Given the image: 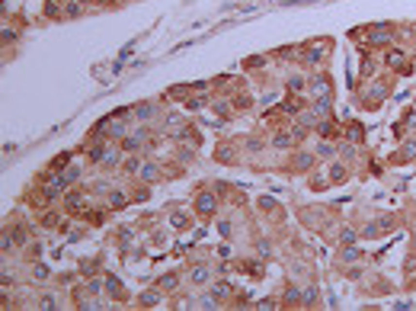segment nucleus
Wrapping results in <instances>:
<instances>
[{
  "mask_svg": "<svg viewBox=\"0 0 416 311\" xmlns=\"http://www.w3.org/2000/svg\"><path fill=\"white\" fill-rule=\"evenodd\" d=\"M154 286H160L163 292H176V289L183 286V279H179V273H163V276H157Z\"/></svg>",
  "mask_w": 416,
  "mask_h": 311,
  "instance_id": "7c9ffc66",
  "label": "nucleus"
},
{
  "mask_svg": "<svg viewBox=\"0 0 416 311\" xmlns=\"http://www.w3.org/2000/svg\"><path fill=\"white\" fill-rule=\"evenodd\" d=\"M240 148L247 151V154H260V151H266V138H260V135H243V138H240Z\"/></svg>",
  "mask_w": 416,
  "mask_h": 311,
  "instance_id": "c85d7f7f",
  "label": "nucleus"
},
{
  "mask_svg": "<svg viewBox=\"0 0 416 311\" xmlns=\"http://www.w3.org/2000/svg\"><path fill=\"white\" fill-rule=\"evenodd\" d=\"M285 90L288 93H304V90H308V77H304V74H292V77L285 80Z\"/></svg>",
  "mask_w": 416,
  "mask_h": 311,
  "instance_id": "e433bc0d",
  "label": "nucleus"
},
{
  "mask_svg": "<svg viewBox=\"0 0 416 311\" xmlns=\"http://www.w3.org/2000/svg\"><path fill=\"white\" fill-rule=\"evenodd\" d=\"M189 93H192V87L176 84V87H170V90H167V100H179V96H189Z\"/></svg>",
  "mask_w": 416,
  "mask_h": 311,
  "instance_id": "8fccbe9b",
  "label": "nucleus"
},
{
  "mask_svg": "<svg viewBox=\"0 0 416 311\" xmlns=\"http://www.w3.org/2000/svg\"><path fill=\"white\" fill-rule=\"evenodd\" d=\"M208 292H211V295H215L218 302H227V298L234 295V286H231L227 279H215L211 286H208Z\"/></svg>",
  "mask_w": 416,
  "mask_h": 311,
  "instance_id": "bb28decb",
  "label": "nucleus"
},
{
  "mask_svg": "<svg viewBox=\"0 0 416 311\" xmlns=\"http://www.w3.org/2000/svg\"><path fill=\"white\" fill-rule=\"evenodd\" d=\"M211 109H215V112H218V116L224 119V122H227V119H231L234 112H237V109H234V106H227L224 100H215V103H211Z\"/></svg>",
  "mask_w": 416,
  "mask_h": 311,
  "instance_id": "49530a36",
  "label": "nucleus"
},
{
  "mask_svg": "<svg viewBox=\"0 0 416 311\" xmlns=\"http://www.w3.org/2000/svg\"><path fill=\"white\" fill-rule=\"evenodd\" d=\"M163 103H167V96L163 100H147V103H135L131 106V116H135V122H147L154 125L163 119Z\"/></svg>",
  "mask_w": 416,
  "mask_h": 311,
  "instance_id": "f03ea898",
  "label": "nucleus"
},
{
  "mask_svg": "<svg viewBox=\"0 0 416 311\" xmlns=\"http://www.w3.org/2000/svg\"><path fill=\"white\" fill-rule=\"evenodd\" d=\"M355 260H362V250L355 247H339V263H355Z\"/></svg>",
  "mask_w": 416,
  "mask_h": 311,
  "instance_id": "a19ab883",
  "label": "nucleus"
},
{
  "mask_svg": "<svg viewBox=\"0 0 416 311\" xmlns=\"http://www.w3.org/2000/svg\"><path fill=\"white\" fill-rule=\"evenodd\" d=\"M87 189H90L93 196H103V199H106V196L112 193L116 186H112V180H96V183H93V186H87Z\"/></svg>",
  "mask_w": 416,
  "mask_h": 311,
  "instance_id": "79ce46f5",
  "label": "nucleus"
},
{
  "mask_svg": "<svg viewBox=\"0 0 416 311\" xmlns=\"http://www.w3.org/2000/svg\"><path fill=\"white\" fill-rule=\"evenodd\" d=\"M308 93H311V100H333V77L327 71L308 74Z\"/></svg>",
  "mask_w": 416,
  "mask_h": 311,
  "instance_id": "7ed1b4c3",
  "label": "nucleus"
},
{
  "mask_svg": "<svg viewBox=\"0 0 416 311\" xmlns=\"http://www.w3.org/2000/svg\"><path fill=\"white\" fill-rule=\"evenodd\" d=\"M211 279H215V273H211L208 263H192L189 270H186V282H189L192 289H208Z\"/></svg>",
  "mask_w": 416,
  "mask_h": 311,
  "instance_id": "423d86ee",
  "label": "nucleus"
},
{
  "mask_svg": "<svg viewBox=\"0 0 416 311\" xmlns=\"http://www.w3.org/2000/svg\"><path fill=\"white\" fill-rule=\"evenodd\" d=\"M317 161H320V157H317L314 151H298V148L292 151V170H298V173L314 170V164H317Z\"/></svg>",
  "mask_w": 416,
  "mask_h": 311,
  "instance_id": "9b49d317",
  "label": "nucleus"
},
{
  "mask_svg": "<svg viewBox=\"0 0 416 311\" xmlns=\"http://www.w3.org/2000/svg\"><path fill=\"white\" fill-rule=\"evenodd\" d=\"M163 292L160 286H151V289H144V292H138V308H157V305H163Z\"/></svg>",
  "mask_w": 416,
  "mask_h": 311,
  "instance_id": "2eb2a0df",
  "label": "nucleus"
},
{
  "mask_svg": "<svg viewBox=\"0 0 416 311\" xmlns=\"http://www.w3.org/2000/svg\"><path fill=\"white\" fill-rule=\"evenodd\" d=\"M346 138H349V141H355V145H359V141H362V138H365V132H362V125H359V122H349V125H346Z\"/></svg>",
  "mask_w": 416,
  "mask_h": 311,
  "instance_id": "09e8293b",
  "label": "nucleus"
},
{
  "mask_svg": "<svg viewBox=\"0 0 416 311\" xmlns=\"http://www.w3.org/2000/svg\"><path fill=\"white\" fill-rule=\"evenodd\" d=\"M195 148L199 145H189V141H179L176 148H173V161L183 164V167H189V164H195Z\"/></svg>",
  "mask_w": 416,
  "mask_h": 311,
  "instance_id": "6ab92c4d",
  "label": "nucleus"
},
{
  "mask_svg": "<svg viewBox=\"0 0 416 311\" xmlns=\"http://www.w3.org/2000/svg\"><path fill=\"white\" fill-rule=\"evenodd\" d=\"M70 218V215H68ZM68 218H61V212H58V205H52V209H45V212H39V225L45 228V231H68L70 228V221Z\"/></svg>",
  "mask_w": 416,
  "mask_h": 311,
  "instance_id": "6e6552de",
  "label": "nucleus"
},
{
  "mask_svg": "<svg viewBox=\"0 0 416 311\" xmlns=\"http://www.w3.org/2000/svg\"><path fill=\"white\" fill-rule=\"evenodd\" d=\"M387 231H394V218L391 215H384V218H378V221H371V225H365L362 228V238H381V234H387Z\"/></svg>",
  "mask_w": 416,
  "mask_h": 311,
  "instance_id": "ddd939ff",
  "label": "nucleus"
},
{
  "mask_svg": "<svg viewBox=\"0 0 416 311\" xmlns=\"http://www.w3.org/2000/svg\"><path fill=\"white\" fill-rule=\"evenodd\" d=\"M410 128H416V116H413V125H410Z\"/></svg>",
  "mask_w": 416,
  "mask_h": 311,
  "instance_id": "0e129e2a",
  "label": "nucleus"
},
{
  "mask_svg": "<svg viewBox=\"0 0 416 311\" xmlns=\"http://www.w3.org/2000/svg\"><path fill=\"white\" fill-rule=\"evenodd\" d=\"M308 106H311V112H314L317 119H327V116H333V100H311Z\"/></svg>",
  "mask_w": 416,
  "mask_h": 311,
  "instance_id": "72a5a7b5",
  "label": "nucleus"
},
{
  "mask_svg": "<svg viewBox=\"0 0 416 311\" xmlns=\"http://www.w3.org/2000/svg\"><path fill=\"white\" fill-rule=\"evenodd\" d=\"M3 231H10V238H13L16 247H26V244L32 241V231H29L26 225H13V221H7V225H3Z\"/></svg>",
  "mask_w": 416,
  "mask_h": 311,
  "instance_id": "aec40b11",
  "label": "nucleus"
},
{
  "mask_svg": "<svg viewBox=\"0 0 416 311\" xmlns=\"http://www.w3.org/2000/svg\"><path fill=\"white\" fill-rule=\"evenodd\" d=\"M54 286H61V289H68V286H77V273H58L54 276Z\"/></svg>",
  "mask_w": 416,
  "mask_h": 311,
  "instance_id": "de8ad7c7",
  "label": "nucleus"
},
{
  "mask_svg": "<svg viewBox=\"0 0 416 311\" xmlns=\"http://www.w3.org/2000/svg\"><path fill=\"white\" fill-rule=\"evenodd\" d=\"M70 161H74V154H70V151H61V154H54L52 161H48V167H52V170H64Z\"/></svg>",
  "mask_w": 416,
  "mask_h": 311,
  "instance_id": "37998d69",
  "label": "nucleus"
},
{
  "mask_svg": "<svg viewBox=\"0 0 416 311\" xmlns=\"http://www.w3.org/2000/svg\"><path fill=\"white\" fill-rule=\"evenodd\" d=\"M106 295L116 298V302H125V298H128V292H125V286H122L119 276H106Z\"/></svg>",
  "mask_w": 416,
  "mask_h": 311,
  "instance_id": "393cba45",
  "label": "nucleus"
},
{
  "mask_svg": "<svg viewBox=\"0 0 416 311\" xmlns=\"http://www.w3.org/2000/svg\"><path fill=\"white\" fill-rule=\"evenodd\" d=\"M128 132H131V122H125V119H119V116H109V128H106L109 141H122Z\"/></svg>",
  "mask_w": 416,
  "mask_h": 311,
  "instance_id": "a211bd4d",
  "label": "nucleus"
},
{
  "mask_svg": "<svg viewBox=\"0 0 416 311\" xmlns=\"http://www.w3.org/2000/svg\"><path fill=\"white\" fill-rule=\"evenodd\" d=\"M269 148H272V151H295V148H298V138L292 135V128H288V125H282L278 132L269 135Z\"/></svg>",
  "mask_w": 416,
  "mask_h": 311,
  "instance_id": "1a4fd4ad",
  "label": "nucleus"
},
{
  "mask_svg": "<svg viewBox=\"0 0 416 311\" xmlns=\"http://www.w3.org/2000/svg\"><path fill=\"white\" fill-rule=\"evenodd\" d=\"M218 257L227 260V257H231V247H227V244H221V247H218Z\"/></svg>",
  "mask_w": 416,
  "mask_h": 311,
  "instance_id": "e2e57ef3",
  "label": "nucleus"
},
{
  "mask_svg": "<svg viewBox=\"0 0 416 311\" xmlns=\"http://www.w3.org/2000/svg\"><path fill=\"white\" fill-rule=\"evenodd\" d=\"M122 161H125V151L119 148V141H112V145H109V151L103 154V161H100V170L112 173V170H119V167H122Z\"/></svg>",
  "mask_w": 416,
  "mask_h": 311,
  "instance_id": "9d476101",
  "label": "nucleus"
},
{
  "mask_svg": "<svg viewBox=\"0 0 416 311\" xmlns=\"http://www.w3.org/2000/svg\"><path fill=\"white\" fill-rule=\"evenodd\" d=\"M327 55H330V39H320V42H311L308 48H301L298 61L304 64V68H317V64L327 61Z\"/></svg>",
  "mask_w": 416,
  "mask_h": 311,
  "instance_id": "20e7f679",
  "label": "nucleus"
},
{
  "mask_svg": "<svg viewBox=\"0 0 416 311\" xmlns=\"http://www.w3.org/2000/svg\"><path fill=\"white\" fill-rule=\"evenodd\" d=\"M93 13V7H87V3H80V0H68L64 3V19H80V16Z\"/></svg>",
  "mask_w": 416,
  "mask_h": 311,
  "instance_id": "cd10ccee",
  "label": "nucleus"
},
{
  "mask_svg": "<svg viewBox=\"0 0 416 311\" xmlns=\"http://www.w3.org/2000/svg\"><path fill=\"white\" fill-rule=\"evenodd\" d=\"M314 154L320 157V161H333V157L339 154V145H333L330 138H320V135H317V141H314Z\"/></svg>",
  "mask_w": 416,
  "mask_h": 311,
  "instance_id": "412c9836",
  "label": "nucleus"
},
{
  "mask_svg": "<svg viewBox=\"0 0 416 311\" xmlns=\"http://www.w3.org/2000/svg\"><path fill=\"white\" fill-rule=\"evenodd\" d=\"M215 161L218 164H227V167H237L240 154L234 151V145H218V148H215Z\"/></svg>",
  "mask_w": 416,
  "mask_h": 311,
  "instance_id": "4be33fe9",
  "label": "nucleus"
},
{
  "mask_svg": "<svg viewBox=\"0 0 416 311\" xmlns=\"http://www.w3.org/2000/svg\"><path fill=\"white\" fill-rule=\"evenodd\" d=\"M64 173L70 177V183H80V180H84V167H80V164H68Z\"/></svg>",
  "mask_w": 416,
  "mask_h": 311,
  "instance_id": "603ef678",
  "label": "nucleus"
},
{
  "mask_svg": "<svg viewBox=\"0 0 416 311\" xmlns=\"http://www.w3.org/2000/svg\"><path fill=\"white\" fill-rule=\"evenodd\" d=\"M227 189H231V186H227V183H215V193L221 196V199H224V196H227Z\"/></svg>",
  "mask_w": 416,
  "mask_h": 311,
  "instance_id": "680f3d73",
  "label": "nucleus"
},
{
  "mask_svg": "<svg viewBox=\"0 0 416 311\" xmlns=\"http://www.w3.org/2000/svg\"><path fill=\"white\" fill-rule=\"evenodd\" d=\"M10 42H16V32L10 26H3V45H10Z\"/></svg>",
  "mask_w": 416,
  "mask_h": 311,
  "instance_id": "bf43d9fd",
  "label": "nucleus"
},
{
  "mask_svg": "<svg viewBox=\"0 0 416 311\" xmlns=\"http://www.w3.org/2000/svg\"><path fill=\"white\" fill-rule=\"evenodd\" d=\"M282 308H301V289L295 282H288L282 289Z\"/></svg>",
  "mask_w": 416,
  "mask_h": 311,
  "instance_id": "a878e982",
  "label": "nucleus"
},
{
  "mask_svg": "<svg viewBox=\"0 0 416 311\" xmlns=\"http://www.w3.org/2000/svg\"><path fill=\"white\" fill-rule=\"evenodd\" d=\"M103 202H106V205H109V209H112V212H122L125 205L131 202V196L125 193V189H119V186H116V189H112V193L106 196V199H103Z\"/></svg>",
  "mask_w": 416,
  "mask_h": 311,
  "instance_id": "5701e85b",
  "label": "nucleus"
},
{
  "mask_svg": "<svg viewBox=\"0 0 416 311\" xmlns=\"http://www.w3.org/2000/svg\"><path fill=\"white\" fill-rule=\"evenodd\" d=\"M109 145H112L109 138H100V141H87V164H93V167H100V161H103V154L109 151Z\"/></svg>",
  "mask_w": 416,
  "mask_h": 311,
  "instance_id": "dca6fc26",
  "label": "nucleus"
},
{
  "mask_svg": "<svg viewBox=\"0 0 416 311\" xmlns=\"http://www.w3.org/2000/svg\"><path fill=\"white\" fill-rule=\"evenodd\" d=\"M0 282H3V286H13V273L3 270V273H0Z\"/></svg>",
  "mask_w": 416,
  "mask_h": 311,
  "instance_id": "052dcab7",
  "label": "nucleus"
},
{
  "mask_svg": "<svg viewBox=\"0 0 416 311\" xmlns=\"http://www.w3.org/2000/svg\"><path fill=\"white\" fill-rule=\"evenodd\" d=\"M42 250L45 247H42L39 241H29L26 244V260H42Z\"/></svg>",
  "mask_w": 416,
  "mask_h": 311,
  "instance_id": "3c124183",
  "label": "nucleus"
},
{
  "mask_svg": "<svg viewBox=\"0 0 416 311\" xmlns=\"http://www.w3.org/2000/svg\"><path fill=\"white\" fill-rule=\"evenodd\" d=\"M362 238V231H352V228H343L339 231V247H352L355 241Z\"/></svg>",
  "mask_w": 416,
  "mask_h": 311,
  "instance_id": "c03bdc74",
  "label": "nucleus"
},
{
  "mask_svg": "<svg viewBox=\"0 0 416 311\" xmlns=\"http://www.w3.org/2000/svg\"><path fill=\"white\" fill-rule=\"evenodd\" d=\"M141 164H144V151H138V154H125V161H122V167H119V173H122V177L138 180Z\"/></svg>",
  "mask_w": 416,
  "mask_h": 311,
  "instance_id": "4468645a",
  "label": "nucleus"
},
{
  "mask_svg": "<svg viewBox=\"0 0 416 311\" xmlns=\"http://www.w3.org/2000/svg\"><path fill=\"white\" fill-rule=\"evenodd\" d=\"M327 164H330V173H327V177H330L333 186H339V183H346V180H349V167H346V164H339L336 157L327 161Z\"/></svg>",
  "mask_w": 416,
  "mask_h": 311,
  "instance_id": "b1692460",
  "label": "nucleus"
},
{
  "mask_svg": "<svg viewBox=\"0 0 416 311\" xmlns=\"http://www.w3.org/2000/svg\"><path fill=\"white\" fill-rule=\"evenodd\" d=\"M218 209H221V196L215 193V189H199L192 199V212L195 218H202V221H211V218L218 215Z\"/></svg>",
  "mask_w": 416,
  "mask_h": 311,
  "instance_id": "f257e3e1",
  "label": "nucleus"
},
{
  "mask_svg": "<svg viewBox=\"0 0 416 311\" xmlns=\"http://www.w3.org/2000/svg\"><path fill=\"white\" fill-rule=\"evenodd\" d=\"M163 180H170L167 170H163V164H160V161H147V157H144V164H141V173H138V183L157 186V183H163Z\"/></svg>",
  "mask_w": 416,
  "mask_h": 311,
  "instance_id": "39448f33",
  "label": "nucleus"
},
{
  "mask_svg": "<svg viewBox=\"0 0 416 311\" xmlns=\"http://www.w3.org/2000/svg\"><path fill=\"white\" fill-rule=\"evenodd\" d=\"M45 279H54L52 270H48L42 260H32V282H45Z\"/></svg>",
  "mask_w": 416,
  "mask_h": 311,
  "instance_id": "58836bf2",
  "label": "nucleus"
},
{
  "mask_svg": "<svg viewBox=\"0 0 416 311\" xmlns=\"http://www.w3.org/2000/svg\"><path fill=\"white\" fill-rule=\"evenodd\" d=\"M42 16H45V19H64V3L61 0H48L45 10H42Z\"/></svg>",
  "mask_w": 416,
  "mask_h": 311,
  "instance_id": "4c0bfd02",
  "label": "nucleus"
},
{
  "mask_svg": "<svg viewBox=\"0 0 416 311\" xmlns=\"http://www.w3.org/2000/svg\"><path fill=\"white\" fill-rule=\"evenodd\" d=\"M256 209L260 212H272L276 209V199H272V196H260V199H256Z\"/></svg>",
  "mask_w": 416,
  "mask_h": 311,
  "instance_id": "6e6d98bb",
  "label": "nucleus"
},
{
  "mask_svg": "<svg viewBox=\"0 0 416 311\" xmlns=\"http://www.w3.org/2000/svg\"><path fill=\"white\" fill-rule=\"evenodd\" d=\"M218 231H221V238H231V234H234V225L227 221V218H221V221H218Z\"/></svg>",
  "mask_w": 416,
  "mask_h": 311,
  "instance_id": "4d7b16f0",
  "label": "nucleus"
},
{
  "mask_svg": "<svg viewBox=\"0 0 416 311\" xmlns=\"http://www.w3.org/2000/svg\"><path fill=\"white\" fill-rule=\"evenodd\" d=\"M413 32H416V29H413Z\"/></svg>",
  "mask_w": 416,
  "mask_h": 311,
  "instance_id": "69168bd1",
  "label": "nucleus"
},
{
  "mask_svg": "<svg viewBox=\"0 0 416 311\" xmlns=\"http://www.w3.org/2000/svg\"><path fill=\"white\" fill-rule=\"evenodd\" d=\"M410 161H416V138H403L400 141V151L397 154H391V164H410Z\"/></svg>",
  "mask_w": 416,
  "mask_h": 311,
  "instance_id": "f3484780",
  "label": "nucleus"
},
{
  "mask_svg": "<svg viewBox=\"0 0 416 311\" xmlns=\"http://www.w3.org/2000/svg\"><path fill=\"white\" fill-rule=\"evenodd\" d=\"M231 106L237 109V112H250V109H253V96H250L247 90H237V93L231 96Z\"/></svg>",
  "mask_w": 416,
  "mask_h": 311,
  "instance_id": "473e14b6",
  "label": "nucleus"
},
{
  "mask_svg": "<svg viewBox=\"0 0 416 311\" xmlns=\"http://www.w3.org/2000/svg\"><path fill=\"white\" fill-rule=\"evenodd\" d=\"M253 247H256V257H260V260H269L272 257V244L269 241H256Z\"/></svg>",
  "mask_w": 416,
  "mask_h": 311,
  "instance_id": "864d4df0",
  "label": "nucleus"
},
{
  "mask_svg": "<svg viewBox=\"0 0 416 311\" xmlns=\"http://www.w3.org/2000/svg\"><path fill=\"white\" fill-rule=\"evenodd\" d=\"M96 260H80V273H87V276H93V273H96Z\"/></svg>",
  "mask_w": 416,
  "mask_h": 311,
  "instance_id": "13d9d810",
  "label": "nucleus"
},
{
  "mask_svg": "<svg viewBox=\"0 0 416 311\" xmlns=\"http://www.w3.org/2000/svg\"><path fill=\"white\" fill-rule=\"evenodd\" d=\"M391 42H394L391 23H375L365 36V48H381V45H391Z\"/></svg>",
  "mask_w": 416,
  "mask_h": 311,
  "instance_id": "0eeeda50",
  "label": "nucleus"
},
{
  "mask_svg": "<svg viewBox=\"0 0 416 311\" xmlns=\"http://www.w3.org/2000/svg\"><path fill=\"white\" fill-rule=\"evenodd\" d=\"M250 308H260V311H276L282 308V302H276V298H260L256 305H250Z\"/></svg>",
  "mask_w": 416,
  "mask_h": 311,
  "instance_id": "5fc2aeb1",
  "label": "nucleus"
},
{
  "mask_svg": "<svg viewBox=\"0 0 416 311\" xmlns=\"http://www.w3.org/2000/svg\"><path fill=\"white\" fill-rule=\"evenodd\" d=\"M384 64L394 71H403L407 68V55H403V48H391V52L384 55Z\"/></svg>",
  "mask_w": 416,
  "mask_h": 311,
  "instance_id": "2f4dec72",
  "label": "nucleus"
},
{
  "mask_svg": "<svg viewBox=\"0 0 416 311\" xmlns=\"http://www.w3.org/2000/svg\"><path fill=\"white\" fill-rule=\"evenodd\" d=\"M35 308L39 311H54V308H61V298L54 295V292H42V295H35Z\"/></svg>",
  "mask_w": 416,
  "mask_h": 311,
  "instance_id": "c756f323",
  "label": "nucleus"
},
{
  "mask_svg": "<svg viewBox=\"0 0 416 311\" xmlns=\"http://www.w3.org/2000/svg\"><path fill=\"white\" fill-rule=\"evenodd\" d=\"M308 186L314 189V193H324V189H327V186H333V183H330V177L324 180V173H314V177L308 180Z\"/></svg>",
  "mask_w": 416,
  "mask_h": 311,
  "instance_id": "a18cd8bd",
  "label": "nucleus"
},
{
  "mask_svg": "<svg viewBox=\"0 0 416 311\" xmlns=\"http://www.w3.org/2000/svg\"><path fill=\"white\" fill-rule=\"evenodd\" d=\"M135 228H138V225H122L116 231V241H119V247H122V250H128V244L135 241Z\"/></svg>",
  "mask_w": 416,
  "mask_h": 311,
  "instance_id": "c9c22d12",
  "label": "nucleus"
},
{
  "mask_svg": "<svg viewBox=\"0 0 416 311\" xmlns=\"http://www.w3.org/2000/svg\"><path fill=\"white\" fill-rule=\"evenodd\" d=\"M189 225H192V218H189V212H183V209L170 212V228H176V231H186Z\"/></svg>",
  "mask_w": 416,
  "mask_h": 311,
  "instance_id": "f704fd0d",
  "label": "nucleus"
},
{
  "mask_svg": "<svg viewBox=\"0 0 416 311\" xmlns=\"http://www.w3.org/2000/svg\"><path fill=\"white\" fill-rule=\"evenodd\" d=\"M317 302H320V292H317V286H308L304 292H301V308H317Z\"/></svg>",
  "mask_w": 416,
  "mask_h": 311,
  "instance_id": "ea45409f",
  "label": "nucleus"
},
{
  "mask_svg": "<svg viewBox=\"0 0 416 311\" xmlns=\"http://www.w3.org/2000/svg\"><path fill=\"white\" fill-rule=\"evenodd\" d=\"M384 96H387V87L384 84H371L368 90L362 93V106L365 109H378L381 103H384Z\"/></svg>",
  "mask_w": 416,
  "mask_h": 311,
  "instance_id": "f8f14e48",
  "label": "nucleus"
}]
</instances>
